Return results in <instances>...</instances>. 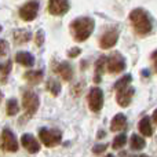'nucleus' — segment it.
<instances>
[{
    "label": "nucleus",
    "instance_id": "nucleus-5",
    "mask_svg": "<svg viewBox=\"0 0 157 157\" xmlns=\"http://www.w3.org/2000/svg\"><path fill=\"white\" fill-rule=\"evenodd\" d=\"M106 68L109 73H121L125 71V58L120 52H113L106 57Z\"/></svg>",
    "mask_w": 157,
    "mask_h": 157
},
{
    "label": "nucleus",
    "instance_id": "nucleus-15",
    "mask_svg": "<svg viewBox=\"0 0 157 157\" xmlns=\"http://www.w3.org/2000/svg\"><path fill=\"white\" fill-rule=\"evenodd\" d=\"M125 127H127V117L123 113H117L110 121V130L114 132V131L125 130Z\"/></svg>",
    "mask_w": 157,
    "mask_h": 157
},
{
    "label": "nucleus",
    "instance_id": "nucleus-31",
    "mask_svg": "<svg viewBox=\"0 0 157 157\" xmlns=\"http://www.w3.org/2000/svg\"><path fill=\"white\" fill-rule=\"evenodd\" d=\"M105 135H106L105 131H99V132H98V139H101L102 136H105Z\"/></svg>",
    "mask_w": 157,
    "mask_h": 157
},
{
    "label": "nucleus",
    "instance_id": "nucleus-34",
    "mask_svg": "<svg viewBox=\"0 0 157 157\" xmlns=\"http://www.w3.org/2000/svg\"><path fill=\"white\" fill-rule=\"evenodd\" d=\"M105 157H114V156H113V155H106Z\"/></svg>",
    "mask_w": 157,
    "mask_h": 157
},
{
    "label": "nucleus",
    "instance_id": "nucleus-19",
    "mask_svg": "<svg viewBox=\"0 0 157 157\" xmlns=\"http://www.w3.org/2000/svg\"><path fill=\"white\" fill-rule=\"evenodd\" d=\"M105 63H106V57H105V55L99 57L97 59V62H95V65H94V71H95L94 81H95V83H99V81H101V76L103 75V69H105Z\"/></svg>",
    "mask_w": 157,
    "mask_h": 157
},
{
    "label": "nucleus",
    "instance_id": "nucleus-2",
    "mask_svg": "<svg viewBox=\"0 0 157 157\" xmlns=\"http://www.w3.org/2000/svg\"><path fill=\"white\" fill-rule=\"evenodd\" d=\"M95 28V22L90 17H78L75 21H72L71 26V33L76 41H86L90 36L92 35Z\"/></svg>",
    "mask_w": 157,
    "mask_h": 157
},
{
    "label": "nucleus",
    "instance_id": "nucleus-21",
    "mask_svg": "<svg viewBox=\"0 0 157 157\" xmlns=\"http://www.w3.org/2000/svg\"><path fill=\"white\" fill-rule=\"evenodd\" d=\"M130 144H131V149L132 150H142L146 146V141L142 136L136 135V134H132V136L130 139Z\"/></svg>",
    "mask_w": 157,
    "mask_h": 157
},
{
    "label": "nucleus",
    "instance_id": "nucleus-26",
    "mask_svg": "<svg viewBox=\"0 0 157 157\" xmlns=\"http://www.w3.org/2000/svg\"><path fill=\"white\" fill-rule=\"evenodd\" d=\"M44 40H46V36H44V30L43 29H39L35 35V43L37 47H41L44 44Z\"/></svg>",
    "mask_w": 157,
    "mask_h": 157
},
{
    "label": "nucleus",
    "instance_id": "nucleus-30",
    "mask_svg": "<svg viewBox=\"0 0 157 157\" xmlns=\"http://www.w3.org/2000/svg\"><path fill=\"white\" fill-rule=\"evenodd\" d=\"M120 157H136V156L130 155V153H127V152H121L120 153Z\"/></svg>",
    "mask_w": 157,
    "mask_h": 157
},
{
    "label": "nucleus",
    "instance_id": "nucleus-28",
    "mask_svg": "<svg viewBox=\"0 0 157 157\" xmlns=\"http://www.w3.org/2000/svg\"><path fill=\"white\" fill-rule=\"evenodd\" d=\"M106 149H108V144H99L92 147V152H94L95 155H101V153H103Z\"/></svg>",
    "mask_w": 157,
    "mask_h": 157
},
{
    "label": "nucleus",
    "instance_id": "nucleus-32",
    "mask_svg": "<svg viewBox=\"0 0 157 157\" xmlns=\"http://www.w3.org/2000/svg\"><path fill=\"white\" fill-rule=\"evenodd\" d=\"M142 75H144V76H149V71L144 69V71H142Z\"/></svg>",
    "mask_w": 157,
    "mask_h": 157
},
{
    "label": "nucleus",
    "instance_id": "nucleus-13",
    "mask_svg": "<svg viewBox=\"0 0 157 157\" xmlns=\"http://www.w3.org/2000/svg\"><path fill=\"white\" fill-rule=\"evenodd\" d=\"M54 72L59 75L65 81H71L73 78V68L69 62H58L54 68Z\"/></svg>",
    "mask_w": 157,
    "mask_h": 157
},
{
    "label": "nucleus",
    "instance_id": "nucleus-20",
    "mask_svg": "<svg viewBox=\"0 0 157 157\" xmlns=\"http://www.w3.org/2000/svg\"><path fill=\"white\" fill-rule=\"evenodd\" d=\"M11 69H13V62L10 59L0 63V83H6L8 75L11 73Z\"/></svg>",
    "mask_w": 157,
    "mask_h": 157
},
{
    "label": "nucleus",
    "instance_id": "nucleus-33",
    "mask_svg": "<svg viewBox=\"0 0 157 157\" xmlns=\"http://www.w3.org/2000/svg\"><path fill=\"white\" fill-rule=\"evenodd\" d=\"M2 99H3V92L0 91V102H2Z\"/></svg>",
    "mask_w": 157,
    "mask_h": 157
},
{
    "label": "nucleus",
    "instance_id": "nucleus-22",
    "mask_svg": "<svg viewBox=\"0 0 157 157\" xmlns=\"http://www.w3.org/2000/svg\"><path fill=\"white\" fill-rule=\"evenodd\" d=\"M18 112H19V106H18L17 99L15 98L8 99L7 103H6V113H7V116H15Z\"/></svg>",
    "mask_w": 157,
    "mask_h": 157
},
{
    "label": "nucleus",
    "instance_id": "nucleus-4",
    "mask_svg": "<svg viewBox=\"0 0 157 157\" xmlns=\"http://www.w3.org/2000/svg\"><path fill=\"white\" fill-rule=\"evenodd\" d=\"M39 138L41 144L47 147H55L62 142V132L59 130H48V128H40Z\"/></svg>",
    "mask_w": 157,
    "mask_h": 157
},
{
    "label": "nucleus",
    "instance_id": "nucleus-10",
    "mask_svg": "<svg viewBox=\"0 0 157 157\" xmlns=\"http://www.w3.org/2000/svg\"><path fill=\"white\" fill-rule=\"evenodd\" d=\"M71 8L69 0H48V13L52 15H63Z\"/></svg>",
    "mask_w": 157,
    "mask_h": 157
},
{
    "label": "nucleus",
    "instance_id": "nucleus-1",
    "mask_svg": "<svg viewBox=\"0 0 157 157\" xmlns=\"http://www.w3.org/2000/svg\"><path fill=\"white\" fill-rule=\"evenodd\" d=\"M130 21L132 25L134 30L139 36H146L152 32L153 29V21L150 14L144 8H134L130 13Z\"/></svg>",
    "mask_w": 157,
    "mask_h": 157
},
{
    "label": "nucleus",
    "instance_id": "nucleus-8",
    "mask_svg": "<svg viewBox=\"0 0 157 157\" xmlns=\"http://www.w3.org/2000/svg\"><path fill=\"white\" fill-rule=\"evenodd\" d=\"M39 13V2L37 0H29L28 3H25L21 8H19V17L24 21L30 22L37 17Z\"/></svg>",
    "mask_w": 157,
    "mask_h": 157
},
{
    "label": "nucleus",
    "instance_id": "nucleus-24",
    "mask_svg": "<svg viewBox=\"0 0 157 157\" xmlns=\"http://www.w3.org/2000/svg\"><path fill=\"white\" fill-rule=\"evenodd\" d=\"M131 81H132V76L131 75H125V76H123L121 78H119V80L114 83V90H121V88H125L127 86H130Z\"/></svg>",
    "mask_w": 157,
    "mask_h": 157
},
{
    "label": "nucleus",
    "instance_id": "nucleus-29",
    "mask_svg": "<svg viewBox=\"0 0 157 157\" xmlns=\"http://www.w3.org/2000/svg\"><path fill=\"white\" fill-rule=\"evenodd\" d=\"M81 54V50L78 48V47H73V48H71L68 51V57L69 58H76V57H78V55Z\"/></svg>",
    "mask_w": 157,
    "mask_h": 157
},
{
    "label": "nucleus",
    "instance_id": "nucleus-6",
    "mask_svg": "<svg viewBox=\"0 0 157 157\" xmlns=\"http://www.w3.org/2000/svg\"><path fill=\"white\" fill-rule=\"evenodd\" d=\"M0 147L2 150L8 153H15L18 150V142L10 128H4L2 131V139H0Z\"/></svg>",
    "mask_w": 157,
    "mask_h": 157
},
{
    "label": "nucleus",
    "instance_id": "nucleus-18",
    "mask_svg": "<svg viewBox=\"0 0 157 157\" xmlns=\"http://www.w3.org/2000/svg\"><path fill=\"white\" fill-rule=\"evenodd\" d=\"M138 128H139V132H141L144 136H152L153 135V127H152V123H150L149 117H144V119L139 121Z\"/></svg>",
    "mask_w": 157,
    "mask_h": 157
},
{
    "label": "nucleus",
    "instance_id": "nucleus-25",
    "mask_svg": "<svg viewBox=\"0 0 157 157\" xmlns=\"http://www.w3.org/2000/svg\"><path fill=\"white\" fill-rule=\"evenodd\" d=\"M125 144H127V135L123 132V134H119V135L114 138V141H113V144H112V146H113V149L119 150V149H121V147L124 146Z\"/></svg>",
    "mask_w": 157,
    "mask_h": 157
},
{
    "label": "nucleus",
    "instance_id": "nucleus-36",
    "mask_svg": "<svg viewBox=\"0 0 157 157\" xmlns=\"http://www.w3.org/2000/svg\"><path fill=\"white\" fill-rule=\"evenodd\" d=\"M0 32H2V25H0Z\"/></svg>",
    "mask_w": 157,
    "mask_h": 157
},
{
    "label": "nucleus",
    "instance_id": "nucleus-9",
    "mask_svg": "<svg viewBox=\"0 0 157 157\" xmlns=\"http://www.w3.org/2000/svg\"><path fill=\"white\" fill-rule=\"evenodd\" d=\"M119 40V30L117 29H109L101 36L99 39V47L103 50H109L116 46Z\"/></svg>",
    "mask_w": 157,
    "mask_h": 157
},
{
    "label": "nucleus",
    "instance_id": "nucleus-23",
    "mask_svg": "<svg viewBox=\"0 0 157 157\" xmlns=\"http://www.w3.org/2000/svg\"><path fill=\"white\" fill-rule=\"evenodd\" d=\"M47 90H48L54 97H57V95H59V92L62 88H61V84L58 83L55 78H50V80L47 81Z\"/></svg>",
    "mask_w": 157,
    "mask_h": 157
},
{
    "label": "nucleus",
    "instance_id": "nucleus-12",
    "mask_svg": "<svg viewBox=\"0 0 157 157\" xmlns=\"http://www.w3.org/2000/svg\"><path fill=\"white\" fill-rule=\"evenodd\" d=\"M21 144L30 155L37 153L39 150H40V144H39V141L32 134H24V135L21 136Z\"/></svg>",
    "mask_w": 157,
    "mask_h": 157
},
{
    "label": "nucleus",
    "instance_id": "nucleus-3",
    "mask_svg": "<svg viewBox=\"0 0 157 157\" xmlns=\"http://www.w3.org/2000/svg\"><path fill=\"white\" fill-rule=\"evenodd\" d=\"M39 103H40V101H39V97L35 91L28 90V91L24 92V95H22V106H24V109H25L24 117H26V120L29 119V117H32L33 114L37 112Z\"/></svg>",
    "mask_w": 157,
    "mask_h": 157
},
{
    "label": "nucleus",
    "instance_id": "nucleus-35",
    "mask_svg": "<svg viewBox=\"0 0 157 157\" xmlns=\"http://www.w3.org/2000/svg\"><path fill=\"white\" fill-rule=\"evenodd\" d=\"M139 157H149V156H145V155H141V156H139Z\"/></svg>",
    "mask_w": 157,
    "mask_h": 157
},
{
    "label": "nucleus",
    "instance_id": "nucleus-16",
    "mask_svg": "<svg viewBox=\"0 0 157 157\" xmlns=\"http://www.w3.org/2000/svg\"><path fill=\"white\" fill-rule=\"evenodd\" d=\"M13 37H14V43L15 44H25L32 39V33L26 29H17L13 33Z\"/></svg>",
    "mask_w": 157,
    "mask_h": 157
},
{
    "label": "nucleus",
    "instance_id": "nucleus-11",
    "mask_svg": "<svg viewBox=\"0 0 157 157\" xmlns=\"http://www.w3.org/2000/svg\"><path fill=\"white\" fill-rule=\"evenodd\" d=\"M117 95H116V101L121 108H127L131 102H132L134 94H135V90L132 88L131 86H127L125 88L117 90Z\"/></svg>",
    "mask_w": 157,
    "mask_h": 157
},
{
    "label": "nucleus",
    "instance_id": "nucleus-14",
    "mask_svg": "<svg viewBox=\"0 0 157 157\" xmlns=\"http://www.w3.org/2000/svg\"><path fill=\"white\" fill-rule=\"evenodd\" d=\"M15 61L22 66H26V68H32L35 65V57H33L30 52L28 51H19L15 55Z\"/></svg>",
    "mask_w": 157,
    "mask_h": 157
},
{
    "label": "nucleus",
    "instance_id": "nucleus-17",
    "mask_svg": "<svg viewBox=\"0 0 157 157\" xmlns=\"http://www.w3.org/2000/svg\"><path fill=\"white\" fill-rule=\"evenodd\" d=\"M43 71L39 69V71H29L24 75V78L28 81L29 84H39L41 80H43Z\"/></svg>",
    "mask_w": 157,
    "mask_h": 157
},
{
    "label": "nucleus",
    "instance_id": "nucleus-7",
    "mask_svg": "<svg viewBox=\"0 0 157 157\" xmlns=\"http://www.w3.org/2000/svg\"><path fill=\"white\" fill-rule=\"evenodd\" d=\"M87 101L92 112H99L103 106V91L99 87H92L87 95Z\"/></svg>",
    "mask_w": 157,
    "mask_h": 157
},
{
    "label": "nucleus",
    "instance_id": "nucleus-27",
    "mask_svg": "<svg viewBox=\"0 0 157 157\" xmlns=\"http://www.w3.org/2000/svg\"><path fill=\"white\" fill-rule=\"evenodd\" d=\"M8 50H10L8 43L6 40H3V39H0V58L4 57V55L8 52Z\"/></svg>",
    "mask_w": 157,
    "mask_h": 157
}]
</instances>
